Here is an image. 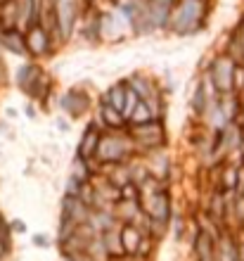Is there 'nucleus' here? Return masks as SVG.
<instances>
[{
  "instance_id": "1",
  "label": "nucleus",
  "mask_w": 244,
  "mask_h": 261,
  "mask_svg": "<svg viewBox=\"0 0 244 261\" xmlns=\"http://www.w3.org/2000/svg\"><path fill=\"white\" fill-rule=\"evenodd\" d=\"M209 14L211 0H178L166 31H171L173 36H195L206 29Z\"/></svg>"
},
{
  "instance_id": "2",
  "label": "nucleus",
  "mask_w": 244,
  "mask_h": 261,
  "mask_svg": "<svg viewBox=\"0 0 244 261\" xmlns=\"http://www.w3.org/2000/svg\"><path fill=\"white\" fill-rule=\"evenodd\" d=\"M133 150L135 147L130 143L128 130L126 133L109 130V133H102L100 136L95 159H97V164H123L126 159L133 157Z\"/></svg>"
},
{
  "instance_id": "3",
  "label": "nucleus",
  "mask_w": 244,
  "mask_h": 261,
  "mask_svg": "<svg viewBox=\"0 0 244 261\" xmlns=\"http://www.w3.org/2000/svg\"><path fill=\"white\" fill-rule=\"evenodd\" d=\"M17 86H19L29 97H36V100L45 102L50 97L52 81H50L48 74L36 62H26V64H21L19 71H17Z\"/></svg>"
},
{
  "instance_id": "4",
  "label": "nucleus",
  "mask_w": 244,
  "mask_h": 261,
  "mask_svg": "<svg viewBox=\"0 0 244 261\" xmlns=\"http://www.w3.org/2000/svg\"><path fill=\"white\" fill-rule=\"evenodd\" d=\"M130 143L140 152H156L166 147V133H164V121H147L128 128Z\"/></svg>"
},
{
  "instance_id": "5",
  "label": "nucleus",
  "mask_w": 244,
  "mask_h": 261,
  "mask_svg": "<svg viewBox=\"0 0 244 261\" xmlns=\"http://www.w3.org/2000/svg\"><path fill=\"white\" fill-rule=\"evenodd\" d=\"M232 71H235V62L230 57L221 53L211 60L209 64V83L213 86L218 95H237L232 88Z\"/></svg>"
},
{
  "instance_id": "6",
  "label": "nucleus",
  "mask_w": 244,
  "mask_h": 261,
  "mask_svg": "<svg viewBox=\"0 0 244 261\" xmlns=\"http://www.w3.org/2000/svg\"><path fill=\"white\" fill-rule=\"evenodd\" d=\"M24 43H26V53L29 57L34 60H41V57H48L57 50V43L52 41V36L45 31V29L36 21L29 29H24Z\"/></svg>"
},
{
  "instance_id": "7",
  "label": "nucleus",
  "mask_w": 244,
  "mask_h": 261,
  "mask_svg": "<svg viewBox=\"0 0 244 261\" xmlns=\"http://www.w3.org/2000/svg\"><path fill=\"white\" fill-rule=\"evenodd\" d=\"M171 199H169V193H166V188L164 183H156V188L149 190V197L145 202V214H147V219L152 221H159V223H166L169 221V214H171Z\"/></svg>"
},
{
  "instance_id": "8",
  "label": "nucleus",
  "mask_w": 244,
  "mask_h": 261,
  "mask_svg": "<svg viewBox=\"0 0 244 261\" xmlns=\"http://www.w3.org/2000/svg\"><path fill=\"white\" fill-rule=\"evenodd\" d=\"M178 5V0H145V10L152 21L154 31H166L173 14V7Z\"/></svg>"
},
{
  "instance_id": "9",
  "label": "nucleus",
  "mask_w": 244,
  "mask_h": 261,
  "mask_svg": "<svg viewBox=\"0 0 244 261\" xmlns=\"http://www.w3.org/2000/svg\"><path fill=\"white\" fill-rule=\"evenodd\" d=\"M62 112H67L71 119H81L86 112L90 110V95L83 93L81 88H69L64 95L60 97Z\"/></svg>"
},
{
  "instance_id": "10",
  "label": "nucleus",
  "mask_w": 244,
  "mask_h": 261,
  "mask_svg": "<svg viewBox=\"0 0 244 261\" xmlns=\"http://www.w3.org/2000/svg\"><path fill=\"white\" fill-rule=\"evenodd\" d=\"M81 34L86 43L90 45H100L102 43V12H97L95 5H88L81 14Z\"/></svg>"
},
{
  "instance_id": "11",
  "label": "nucleus",
  "mask_w": 244,
  "mask_h": 261,
  "mask_svg": "<svg viewBox=\"0 0 244 261\" xmlns=\"http://www.w3.org/2000/svg\"><path fill=\"white\" fill-rule=\"evenodd\" d=\"M0 45L5 50H10V53H14V55H21L26 57V43H24V31L17 27H7L0 31Z\"/></svg>"
},
{
  "instance_id": "12",
  "label": "nucleus",
  "mask_w": 244,
  "mask_h": 261,
  "mask_svg": "<svg viewBox=\"0 0 244 261\" xmlns=\"http://www.w3.org/2000/svg\"><path fill=\"white\" fill-rule=\"evenodd\" d=\"M100 136H102V128L97 124H90L88 128H86V133H83L81 143H78V152H76V157L86 159V162H90V159H95V152H97V143H100Z\"/></svg>"
},
{
  "instance_id": "13",
  "label": "nucleus",
  "mask_w": 244,
  "mask_h": 261,
  "mask_svg": "<svg viewBox=\"0 0 244 261\" xmlns=\"http://www.w3.org/2000/svg\"><path fill=\"white\" fill-rule=\"evenodd\" d=\"M126 86H128L133 93H135L140 100H149V97H154L156 93H161V90L156 88V83L145 74H133L126 79Z\"/></svg>"
},
{
  "instance_id": "14",
  "label": "nucleus",
  "mask_w": 244,
  "mask_h": 261,
  "mask_svg": "<svg viewBox=\"0 0 244 261\" xmlns=\"http://www.w3.org/2000/svg\"><path fill=\"white\" fill-rule=\"evenodd\" d=\"M140 242H143V230L135 223H126L121 228V249L126 254H135Z\"/></svg>"
},
{
  "instance_id": "15",
  "label": "nucleus",
  "mask_w": 244,
  "mask_h": 261,
  "mask_svg": "<svg viewBox=\"0 0 244 261\" xmlns=\"http://www.w3.org/2000/svg\"><path fill=\"white\" fill-rule=\"evenodd\" d=\"M195 252L199 261H216V245L211 240L209 233H199L195 240Z\"/></svg>"
},
{
  "instance_id": "16",
  "label": "nucleus",
  "mask_w": 244,
  "mask_h": 261,
  "mask_svg": "<svg viewBox=\"0 0 244 261\" xmlns=\"http://www.w3.org/2000/svg\"><path fill=\"white\" fill-rule=\"evenodd\" d=\"M126 90H128V86H126V81H116L112 88L104 93V102H109L114 110H119L121 112L123 110V100H126Z\"/></svg>"
},
{
  "instance_id": "17",
  "label": "nucleus",
  "mask_w": 244,
  "mask_h": 261,
  "mask_svg": "<svg viewBox=\"0 0 244 261\" xmlns=\"http://www.w3.org/2000/svg\"><path fill=\"white\" fill-rule=\"evenodd\" d=\"M147 121H154V114H152V110H149V105L145 102V100H140V102L135 105V110H133V114L128 117V126L147 124Z\"/></svg>"
},
{
  "instance_id": "18",
  "label": "nucleus",
  "mask_w": 244,
  "mask_h": 261,
  "mask_svg": "<svg viewBox=\"0 0 244 261\" xmlns=\"http://www.w3.org/2000/svg\"><path fill=\"white\" fill-rule=\"evenodd\" d=\"M216 261H239L237 256V245L225 235L223 240H221V245H218L216 249Z\"/></svg>"
},
{
  "instance_id": "19",
  "label": "nucleus",
  "mask_w": 244,
  "mask_h": 261,
  "mask_svg": "<svg viewBox=\"0 0 244 261\" xmlns=\"http://www.w3.org/2000/svg\"><path fill=\"white\" fill-rule=\"evenodd\" d=\"M237 178H239V166H223V190H235L237 188Z\"/></svg>"
},
{
  "instance_id": "20",
  "label": "nucleus",
  "mask_w": 244,
  "mask_h": 261,
  "mask_svg": "<svg viewBox=\"0 0 244 261\" xmlns=\"http://www.w3.org/2000/svg\"><path fill=\"white\" fill-rule=\"evenodd\" d=\"M232 88L235 93H242L244 95V62H237L235 64V71H232Z\"/></svg>"
},
{
  "instance_id": "21",
  "label": "nucleus",
  "mask_w": 244,
  "mask_h": 261,
  "mask_svg": "<svg viewBox=\"0 0 244 261\" xmlns=\"http://www.w3.org/2000/svg\"><path fill=\"white\" fill-rule=\"evenodd\" d=\"M232 34L237 36V41H239V43H242V48H244V17H242V19H239L237 29H235V31H232Z\"/></svg>"
},
{
  "instance_id": "22",
  "label": "nucleus",
  "mask_w": 244,
  "mask_h": 261,
  "mask_svg": "<svg viewBox=\"0 0 244 261\" xmlns=\"http://www.w3.org/2000/svg\"><path fill=\"white\" fill-rule=\"evenodd\" d=\"M26 114H29L31 119L36 117V107H34V105H29V107H26Z\"/></svg>"
},
{
  "instance_id": "23",
  "label": "nucleus",
  "mask_w": 244,
  "mask_h": 261,
  "mask_svg": "<svg viewBox=\"0 0 244 261\" xmlns=\"http://www.w3.org/2000/svg\"><path fill=\"white\" fill-rule=\"evenodd\" d=\"M36 242H38L41 247H45V238H43V235H38V238H36Z\"/></svg>"
},
{
  "instance_id": "24",
  "label": "nucleus",
  "mask_w": 244,
  "mask_h": 261,
  "mask_svg": "<svg viewBox=\"0 0 244 261\" xmlns=\"http://www.w3.org/2000/svg\"><path fill=\"white\" fill-rule=\"evenodd\" d=\"M109 5H114V7H119V3H121V0H107Z\"/></svg>"
},
{
  "instance_id": "25",
  "label": "nucleus",
  "mask_w": 244,
  "mask_h": 261,
  "mask_svg": "<svg viewBox=\"0 0 244 261\" xmlns=\"http://www.w3.org/2000/svg\"><path fill=\"white\" fill-rule=\"evenodd\" d=\"M83 3H86V5H95V0H83Z\"/></svg>"
},
{
  "instance_id": "26",
  "label": "nucleus",
  "mask_w": 244,
  "mask_h": 261,
  "mask_svg": "<svg viewBox=\"0 0 244 261\" xmlns=\"http://www.w3.org/2000/svg\"><path fill=\"white\" fill-rule=\"evenodd\" d=\"M239 119H244V97H242V117H239Z\"/></svg>"
}]
</instances>
